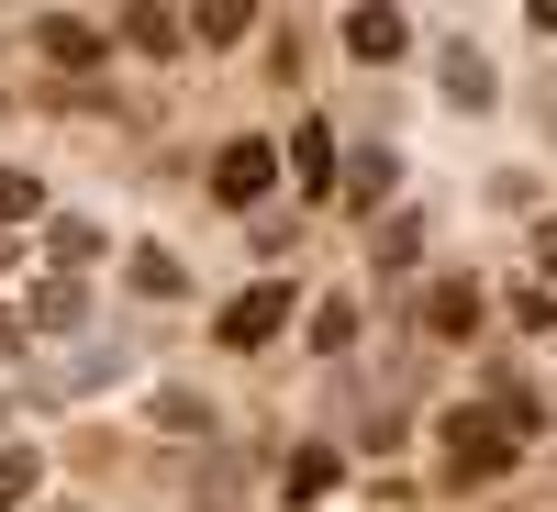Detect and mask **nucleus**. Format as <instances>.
Listing matches in <instances>:
<instances>
[{
    "instance_id": "15",
    "label": "nucleus",
    "mask_w": 557,
    "mask_h": 512,
    "mask_svg": "<svg viewBox=\"0 0 557 512\" xmlns=\"http://www.w3.org/2000/svg\"><path fill=\"white\" fill-rule=\"evenodd\" d=\"M312 346H323V357H346V346H357V312H346V301H323V312H312Z\"/></svg>"
},
{
    "instance_id": "14",
    "label": "nucleus",
    "mask_w": 557,
    "mask_h": 512,
    "mask_svg": "<svg viewBox=\"0 0 557 512\" xmlns=\"http://www.w3.org/2000/svg\"><path fill=\"white\" fill-rule=\"evenodd\" d=\"M190 34H201V45H235V34H257V12H246V0H212Z\"/></svg>"
},
{
    "instance_id": "11",
    "label": "nucleus",
    "mask_w": 557,
    "mask_h": 512,
    "mask_svg": "<svg viewBox=\"0 0 557 512\" xmlns=\"http://www.w3.org/2000/svg\"><path fill=\"white\" fill-rule=\"evenodd\" d=\"M391 178H401L391 157H357V167H346V212H380V201H391Z\"/></svg>"
},
{
    "instance_id": "5",
    "label": "nucleus",
    "mask_w": 557,
    "mask_h": 512,
    "mask_svg": "<svg viewBox=\"0 0 557 512\" xmlns=\"http://www.w3.org/2000/svg\"><path fill=\"white\" fill-rule=\"evenodd\" d=\"M401 45H412V23H401V12H346V57L380 67V57H401Z\"/></svg>"
},
{
    "instance_id": "4",
    "label": "nucleus",
    "mask_w": 557,
    "mask_h": 512,
    "mask_svg": "<svg viewBox=\"0 0 557 512\" xmlns=\"http://www.w3.org/2000/svg\"><path fill=\"white\" fill-rule=\"evenodd\" d=\"M335 479H346V457H335V446H301L290 469H278V501H323Z\"/></svg>"
},
{
    "instance_id": "2",
    "label": "nucleus",
    "mask_w": 557,
    "mask_h": 512,
    "mask_svg": "<svg viewBox=\"0 0 557 512\" xmlns=\"http://www.w3.org/2000/svg\"><path fill=\"white\" fill-rule=\"evenodd\" d=\"M278 323H290V278H257V290H235V301L212 312V335L246 357V346H268V335H278Z\"/></svg>"
},
{
    "instance_id": "17",
    "label": "nucleus",
    "mask_w": 557,
    "mask_h": 512,
    "mask_svg": "<svg viewBox=\"0 0 557 512\" xmlns=\"http://www.w3.org/2000/svg\"><path fill=\"white\" fill-rule=\"evenodd\" d=\"M535 267H546V278H557V212H546V223H535Z\"/></svg>"
},
{
    "instance_id": "1",
    "label": "nucleus",
    "mask_w": 557,
    "mask_h": 512,
    "mask_svg": "<svg viewBox=\"0 0 557 512\" xmlns=\"http://www.w3.org/2000/svg\"><path fill=\"white\" fill-rule=\"evenodd\" d=\"M446 446H457V457H446L457 479H502V469L524 457V446H513V412H457V424H446Z\"/></svg>"
},
{
    "instance_id": "3",
    "label": "nucleus",
    "mask_w": 557,
    "mask_h": 512,
    "mask_svg": "<svg viewBox=\"0 0 557 512\" xmlns=\"http://www.w3.org/2000/svg\"><path fill=\"white\" fill-rule=\"evenodd\" d=\"M268 178H278V146H268V134H235V146L212 157V201L246 212V201H268Z\"/></svg>"
},
{
    "instance_id": "16",
    "label": "nucleus",
    "mask_w": 557,
    "mask_h": 512,
    "mask_svg": "<svg viewBox=\"0 0 557 512\" xmlns=\"http://www.w3.org/2000/svg\"><path fill=\"white\" fill-rule=\"evenodd\" d=\"M123 45H146V57H168V45H178V23H168V12H123Z\"/></svg>"
},
{
    "instance_id": "7",
    "label": "nucleus",
    "mask_w": 557,
    "mask_h": 512,
    "mask_svg": "<svg viewBox=\"0 0 557 512\" xmlns=\"http://www.w3.org/2000/svg\"><path fill=\"white\" fill-rule=\"evenodd\" d=\"M123 278H134V290H157V301H178V290H190V267H178L168 246H134V257H123Z\"/></svg>"
},
{
    "instance_id": "13",
    "label": "nucleus",
    "mask_w": 557,
    "mask_h": 512,
    "mask_svg": "<svg viewBox=\"0 0 557 512\" xmlns=\"http://www.w3.org/2000/svg\"><path fill=\"white\" fill-rule=\"evenodd\" d=\"M45 212V178L34 167H0V223H34Z\"/></svg>"
},
{
    "instance_id": "6",
    "label": "nucleus",
    "mask_w": 557,
    "mask_h": 512,
    "mask_svg": "<svg viewBox=\"0 0 557 512\" xmlns=\"http://www.w3.org/2000/svg\"><path fill=\"white\" fill-rule=\"evenodd\" d=\"M290 167H301V190H312V201H335V134H323V123L290 134Z\"/></svg>"
},
{
    "instance_id": "9",
    "label": "nucleus",
    "mask_w": 557,
    "mask_h": 512,
    "mask_svg": "<svg viewBox=\"0 0 557 512\" xmlns=\"http://www.w3.org/2000/svg\"><path fill=\"white\" fill-rule=\"evenodd\" d=\"M424 323H435V335L457 346V335H469V323H480V290H469V278H446V290L424 301Z\"/></svg>"
},
{
    "instance_id": "18",
    "label": "nucleus",
    "mask_w": 557,
    "mask_h": 512,
    "mask_svg": "<svg viewBox=\"0 0 557 512\" xmlns=\"http://www.w3.org/2000/svg\"><path fill=\"white\" fill-rule=\"evenodd\" d=\"M0 278H12V246H0Z\"/></svg>"
},
{
    "instance_id": "10",
    "label": "nucleus",
    "mask_w": 557,
    "mask_h": 512,
    "mask_svg": "<svg viewBox=\"0 0 557 512\" xmlns=\"http://www.w3.org/2000/svg\"><path fill=\"white\" fill-rule=\"evenodd\" d=\"M34 45H45V57H57V67H89V57H101V23H45Z\"/></svg>"
},
{
    "instance_id": "8",
    "label": "nucleus",
    "mask_w": 557,
    "mask_h": 512,
    "mask_svg": "<svg viewBox=\"0 0 557 512\" xmlns=\"http://www.w3.org/2000/svg\"><path fill=\"white\" fill-rule=\"evenodd\" d=\"M446 101H457V112H480V101H491V57H469V45H446Z\"/></svg>"
},
{
    "instance_id": "12",
    "label": "nucleus",
    "mask_w": 557,
    "mask_h": 512,
    "mask_svg": "<svg viewBox=\"0 0 557 512\" xmlns=\"http://www.w3.org/2000/svg\"><path fill=\"white\" fill-rule=\"evenodd\" d=\"M34 479H45V457H34V446H0V512L34 501Z\"/></svg>"
}]
</instances>
